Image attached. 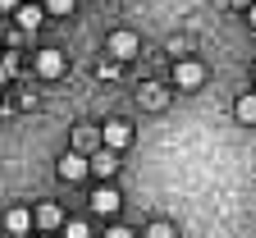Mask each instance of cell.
<instances>
[{
  "label": "cell",
  "instance_id": "cell-1",
  "mask_svg": "<svg viewBox=\"0 0 256 238\" xmlns=\"http://www.w3.org/2000/svg\"><path fill=\"white\" fill-rule=\"evenodd\" d=\"M138 51H142V42H138V32H128V28H119V32H110V37H106V55L119 60V64L133 60Z\"/></svg>",
  "mask_w": 256,
  "mask_h": 238
},
{
  "label": "cell",
  "instance_id": "cell-2",
  "mask_svg": "<svg viewBox=\"0 0 256 238\" xmlns=\"http://www.w3.org/2000/svg\"><path fill=\"white\" fill-rule=\"evenodd\" d=\"M128 142H133V124H128V119H106V128H101V147H106V151H124Z\"/></svg>",
  "mask_w": 256,
  "mask_h": 238
},
{
  "label": "cell",
  "instance_id": "cell-3",
  "mask_svg": "<svg viewBox=\"0 0 256 238\" xmlns=\"http://www.w3.org/2000/svg\"><path fill=\"white\" fill-rule=\"evenodd\" d=\"M174 83H178L183 92H197V87L206 83V69H202L197 60H178V64H174Z\"/></svg>",
  "mask_w": 256,
  "mask_h": 238
},
{
  "label": "cell",
  "instance_id": "cell-4",
  "mask_svg": "<svg viewBox=\"0 0 256 238\" xmlns=\"http://www.w3.org/2000/svg\"><path fill=\"white\" fill-rule=\"evenodd\" d=\"M55 169H60V179H64V183H78V179H87V156H78V151H64Z\"/></svg>",
  "mask_w": 256,
  "mask_h": 238
},
{
  "label": "cell",
  "instance_id": "cell-5",
  "mask_svg": "<svg viewBox=\"0 0 256 238\" xmlns=\"http://www.w3.org/2000/svg\"><path fill=\"white\" fill-rule=\"evenodd\" d=\"M37 74H42V78H60V74H64V51H60V46L37 51Z\"/></svg>",
  "mask_w": 256,
  "mask_h": 238
},
{
  "label": "cell",
  "instance_id": "cell-6",
  "mask_svg": "<svg viewBox=\"0 0 256 238\" xmlns=\"http://www.w3.org/2000/svg\"><path fill=\"white\" fill-rule=\"evenodd\" d=\"M119 206H124V197H119L110 183H101V188L92 192V211H96V215H114Z\"/></svg>",
  "mask_w": 256,
  "mask_h": 238
},
{
  "label": "cell",
  "instance_id": "cell-7",
  "mask_svg": "<svg viewBox=\"0 0 256 238\" xmlns=\"http://www.w3.org/2000/svg\"><path fill=\"white\" fill-rule=\"evenodd\" d=\"M114 169H119V160H114V151H106V147L87 160V174H96V179H114Z\"/></svg>",
  "mask_w": 256,
  "mask_h": 238
},
{
  "label": "cell",
  "instance_id": "cell-8",
  "mask_svg": "<svg viewBox=\"0 0 256 238\" xmlns=\"http://www.w3.org/2000/svg\"><path fill=\"white\" fill-rule=\"evenodd\" d=\"M37 224L42 229H60L64 224V211L55 206V201H42V206H37Z\"/></svg>",
  "mask_w": 256,
  "mask_h": 238
},
{
  "label": "cell",
  "instance_id": "cell-9",
  "mask_svg": "<svg viewBox=\"0 0 256 238\" xmlns=\"http://www.w3.org/2000/svg\"><path fill=\"white\" fill-rule=\"evenodd\" d=\"M5 229H10V233H28V229H32V211H28V206H14V211L5 215Z\"/></svg>",
  "mask_w": 256,
  "mask_h": 238
},
{
  "label": "cell",
  "instance_id": "cell-10",
  "mask_svg": "<svg viewBox=\"0 0 256 238\" xmlns=\"http://www.w3.org/2000/svg\"><path fill=\"white\" fill-rule=\"evenodd\" d=\"M14 19H18V28H42V23H46L42 5H18V10H14Z\"/></svg>",
  "mask_w": 256,
  "mask_h": 238
},
{
  "label": "cell",
  "instance_id": "cell-11",
  "mask_svg": "<svg viewBox=\"0 0 256 238\" xmlns=\"http://www.w3.org/2000/svg\"><path fill=\"white\" fill-rule=\"evenodd\" d=\"M238 119H242V124H256V92L238 96Z\"/></svg>",
  "mask_w": 256,
  "mask_h": 238
},
{
  "label": "cell",
  "instance_id": "cell-12",
  "mask_svg": "<svg viewBox=\"0 0 256 238\" xmlns=\"http://www.w3.org/2000/svg\"><path fill=\"white\" fill-rule=\"evenodd\" d=\"M142 101H146L151 110H160V106H165V87H156V83H146V87H142Z\"/></svg>",
  "mask_w": 256,
  "mask_h": 238
},
{
  "label": "cell",
  "instance_id": "cell-13",
  "mask_svg": "<svg viewBox=\"0 0 256 238\" xmlns=\"http://www.w3.org/2000/svg\"><path fill=\"white\" fill-rule=\"evenodd\" d=\"M146 238H178V233H174V224H170V220H156V224L146 229Z\"/></svg>",
  "mask_w": 256,
  "mask_h": 238
},
{
  "label": "cell",
  "instance_id": "cell-14",
  "mask_svg": "<svg viewBox=\"0 0 256 238\" xmlns=\"http://www.w3.org/2000/svg\"><path fill=\"white\" fill-rule=\"evenodd\" d=\"M64 238H92V229L82 220H69V224H64Z\"/></svg>",
  "mask_w": 256,
  "mask_h": 238
},
{
  "label": "cell",
  "instance_id": "cell-15",
  "mask_svg": "<svg viewBox=\"0 0 256 238\" xmlns=\"http://www.w3.org/2000/svg\"><path fill=\"white\" fill-rule=\"evenodd\" d=\"M69 10H74V0H46L42 14H69Z\"/></svg>",
  "mask_w": 256,
  "mask_h": 238
},
{
  "label": "cell",
  "instance_id": "cell-16",
  "mask_svg": "<svg viewBox=\"0 0 256 238\" xmlns=\"http://www.w3.org/2000/svg\"><path fill=\"white\" fill-rule=\"evenodd\" d=\"M106 238H138V233H133V229H124V224H110Z\"/></svg>",
  "mask_w": 256,
  "mask_h": 238
},
{
  "label": "cell",
  "instance_id": "cell-17",
  "mask_svg": "<svg viewBox=\"0 0 256 238\" xmlns=\"http://www.w3.org/2000/svg\"><path fill=\"white\" fill-rule=\"evenodd\" d=\"M18 5H23V0H0V10H10V14H14Z\"/></svg>",
  "mask_w": 256,
  "mask_h": 238
},
{
  "label": "cell",
  "instance_id": "cell-18",
  "mask_svg": "<svg viewBox=\"0 0 256 238\" xmlns=\"http://www.w3.org/2000/svg\"><path fill=\"white\" fill-rule=\"evenodd\" d=\"M229 5H242V10H252V5H256V0H229Z\"/></svg>",
  "mask_w": 256,
  "mask_h": 238
},
{
  "label": "cell",
  "instance_id": "cell-19",
  "mask_svg": "<svg viewBox=\"0 0 256 238\" xmlns=\"http://www.w3.org/2000/svg\"><path fill=\"white\" fill-rule=\"evenodd\" d=\"M247 19H252V28H256V5H252V10H247Z\"/></svg>",
  "mask_w": 256,
  "mask_h": 238
},
{
  "label": "cell",
  "instance_id": "cell-20",
  "mask_svg": "<svg viewBox=\"0 0 256 238\" xmlns=\"http://www.w3.org/2000/svg\"><path fill=\"white\" fill-rule=\"evenodd\" d=\"M23 5H32V0H23Z\"/></svg>",
  "mask_w": 256,
  "mask_h": 238
},
{
  "label": "cell",
  "instance_id": "cell-21",
  "mask_svg": "<svg viewBox=\"0 0 256 238\" xmlns=\"http://www.w3.org/2000/svg\"><path fill=\"white\" fill-rule=\"evenodd\" d=\"M252 74H256V69H252Z\"/></svg>",
  "mask_w": 256,
  "mask_h": 238
},
{
  "label": "cell",
  "instance_id": "cell-22",
  "mask_svg": "<svg viewBox=\"0 0 256 238\" xmlns=\"http://www.w3.org/2000/svg\"><path fill=\"white\" fill-rule=\"evenodd\" d=\"M46 238H50V233H46Z\"/></svg>",
  "mask_w": 256,
  "mask_h": 238
}]
</instances>
